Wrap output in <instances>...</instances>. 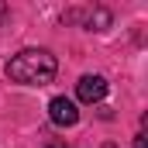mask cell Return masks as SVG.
Masks as SVG:
<instances>
[{"label":"cell","mask_w":148,"mask_h":148,"mask_svg":"<svg viewBox=\"0 0 148 148\" xmlns=\"http://www.w3.org/2000/svg\"><path fill=\"white\" fill-rule=\"evenodd\" d=\"M3 14H7V10H3V3H0V17H3Z\"/></svg>","instance_id":"5"},{"label":"cell","mask_w":148,"mask_h":148,"mask_svg":"<svg viewBox=\"0 0 148 148\" xmlns=\"http://www.w3.org/2000/svg\"><path fill=\"white\" fill-rule=\"evenodd\" d=\"M55 69H59V62H55V55L48 48H24V52H17L7 62V76L14 83H24V86H45V83H52Z\"/></svg>","instance_id":"1"},{"label":"cell","mask_w":148,"mask_h":148,"mask_svg":"<svg viewBox=\"0 0 148 148\" xmlns=\"http://www.w3.org/2000/svg\"><path fill=\"white\" fill-rule=\"evenodd\" d=\"M76 97H79L83 103H100V100L107 97V79H103V76H83V79L76 83Z\"/></svg>","instance_id":"2"},{"label":"cell","mask_w":148,"mask_h":148,"mask_svg":"<svg viewBox=\"0 0 148 148\" xmlns=\"http://www.w3.org/2000/svg\"><path fill=\"white\" fill-rule=\"evenodd\" d=\"M134 148H148V145H145V138H141V134L134 138Z\"/></svg>","instance_id":"4"},{"label":"cell","mask_w":148,"mask_h":148,"mask_svg":"<svg viewBox=\"0 0 148 148\" xmlns=\"http://www.w3.org/2000/svg\"><path fill=\"white\" fill-rule=\"evenodd\" d=\"M48 117H52V124H59V127H73L76 121H79V110H76L73 100L55 97V100L48 103Z\"/></svg>","instance_id":"3"}]
</instances>
